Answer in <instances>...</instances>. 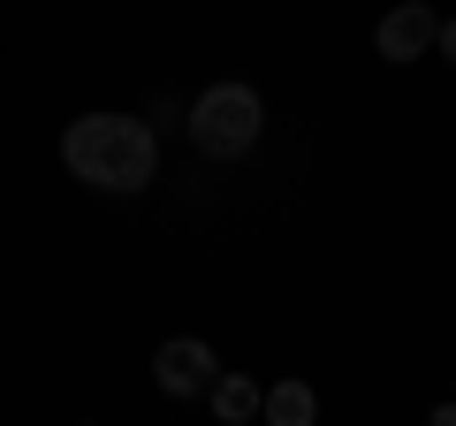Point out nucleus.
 <instances>
[{"mask_svg":"<svg viewBox=\"0 0 456 426\" xmlns=\"http://www.w3.org/2000/svg\"><path fill=\"white\" fill-rule=\"evenodd\" d=\"M61 168L84 191L137 198L160 176V130H152L145 115H77L61 130Z\"/></svg>","mask_w":456,"mask_h":426,"instance_id":"f257e3e1","label":"nucleus"},{"mask_svg":"<svg viewBox=\"0 0 456 426\" xmlns=\"http://www.w3.org/2000/svg\"><path fill=\"white\" fill-rule=\"evenodd\" d=\"M183 130H191V145L206 152V160H244V152L259 145V130H266V99L251 92V84H206V92L191 99Z\"/></svg>","mask_w":456,"mask_h":426,"instance_id":"f03ea898","label":"nucleus"},{"mask_svg":"<svg viewBox=\"0 0 456 426\" xmlns=\"http://www.w3.org/2000/svg\"><path fill=\"white\" fill-rule=\"evenodd\" d=\"M213 373H221V358H213V343H198V335H167V343L152 350V381H160V396H175V404L206 396Z\"/></svg>","mask_w":456,"mask_h":426,"instance_id":"7ed1b4c3","label":"nucleus"},{"mask_svg":"<svg viewBox=\"0 0 456 426\" xmlns=\"http://www.w3.org/2000/svg\"><path fill=\"white\" fill-rule=\"evenodd\" d=\"M434 31H441V8L403 0V8H388V16H380L373 46H380V61H388V69H411L419 53H434Z\"/></svg>","mask_w":456,"mask_h":426,"instance_id":"20e7f679","label":"nucleus"},{"mask_svg":"<svg viewBox=\"0 0 456 426\" xmlns=\"http://www.w3.org/2000/svg\"><path fill=\"white\" fill-rule=\"evenodd\" d=\"M206 404L221 411L228 426H244V419H259V411H266V389H259V381H251V373H213Z\"/></svg>","mask_w":456,"mask_h":426,"instance_id":"39448f33","label":"nucleus"},{"mask_svg":"<svg viewBox=\"0 0 456 426\" xmlns=\"http://www.w3.org/2000/svg\"><path fill=\"white\" fill-rule=\"evenodd\" d=\"M259 419H274V426H312V419H320V396H312L305 381H274Z\"/></svg>","mask_w":456,"mask_h":426,"instance_id":"423d86ee","label":"nucleus"},{"mask_svg":"<svg viewBox=\"0 0 456 426\" xmlns=\"http://www.w3.org/2000/svg\"><path fill=\"white\" fill-rule=\"evenodd\" d=\"M434 53L456 69V16H441V31H434Z\"/></svg>","mask_w":456,"mask_h":426,"instance_id":"0eeeda50","label":"nucleus"}]
</instances>
